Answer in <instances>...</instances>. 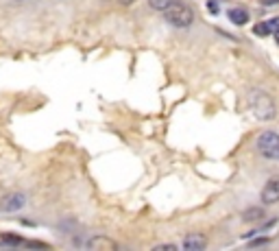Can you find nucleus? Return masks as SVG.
<instances>
[{
	"label": "nucleus",
	"instance_id": "nucleus-1",
	"mask_svg": "<svg viewBox=\"0 0 279 251\" xmlns=\"http://www.w3.org/2000/svg\"><path fill=\"white\" fill-rule=\"evenodd\" d=\"M249 107H251L253 116L262 122H269V120H275L277 118L275 100L271 98V94H266L264 90H260V88H253L251 92H249Z\"/></svg>",
	"mask_w": 279,
	"mask_h": 251
},
{
	"label": "nucleus",
	"instance_id": "nucleus-2",
	"mask_svg": "<svg viewBox=\"0 0 279 251\" xmlns=\"http://www.w3.org/2000/svg\"><path fill=\"white\" fill-rule=\"evenodd\" d=\"M162 14H164V20L175 28H188V26H192V22H194V11L190 9L188 4L175 2V0L170 2L168 9L162 11Z\"/></svg>",
	"mask_w": 279,
	"mask_h": 251
},
{
	"label": "nucleus",
	"instance_id": "nucleus-3",
	"mask_svg": "<svg viewBox=\"0 0 279 251\" xmlns=\"http://www.w3.org/2000/svg\"><path fill=\"white\" fill-rule=\"evenodd\" d=\"M255 148L262 155L264 160H271V162H279V134L273 129H266L258 136L255 140Z\"/></svg>",
	"mask_w": 279,
	"mask_h": 251
},
{
	"label": "nucleus",
	"instance_id": "nucleus-4",
	"mask_svg": "<svg viewBox=\"0 0 279 251\" xmlns=\"http://www.w3.org/2000/svg\"><path fill=\"white\" fill-rule=\"evenodd\" d=\"M24 203H26L24 192L13 190V192H7L0 196V212H17L24 208Z\"/></svg>",
	"mask_w": 279,
	"mask_h": 251
},
{
	"label": "nucleus",
	"instance_id": "nucleus-5",
	"mask_svg": "<svg viewBox=\"0 0 279 251\" xmlns=\"http://www.w3.org/2000/svg\"><path fill=\"white\" fill-rule=\"evenodd\" d=\"M260 199H262L264 206H275V203H279V175L271 177L264 184L262 192H260Z\"/></svg>",
	"mask_w": 279,
	"mask_h": 251
},
{
	"label": "nucleus",
	"instance_id": "nucleus-6",
	"mask_svg": "<svg viewBox=\"0 0 279 251\" xmlns=\"http://www.w3.org/2000/svg\"><path fill=\"white\" fill-rule=\"evenodd\" d=\"M87 247L92 251H118V242L111 240V238L105 234H98V236H92L90 240H87Z\"/></svg>",
	"mask_w": 279,
	"mask_h": 251
},
{
	"label": "nucleus",
	"instance_id": "nucleus-7",
	"mask_svg": "<svg viewBox=\"0 0 279 251\" xmlns=\"http://www.w3.org/2000/svg\"><path fill=\"white\" fill-rule=\"evenodd\" d=\"M207 247V238L203 234H188L183 238V249L186 251H203Z\"/></svg>",
	"mask_w": 279,
	"mask_h": 251
},
{
	"label": "nucleus",
	"instance_id": "nucleus-8",
	"mask_svg": "<svg viewBox=\"0 0 279 251\" xmlns=\"http://www.w3.org/2000/svg\"><path fill=\"white\" fill-rule=\"evenodd\" d=\"M229 20H231V24H236V26H245L249 24V11L247 9H242V7H234V9H229Z\"/></svg>",
	"mask_w": 279,
	"mask_h": 251
},
{
	"label": "nucleus",
	"instance_id": "nucleus-9",
	"mask_svg": "<svg viewBox=\"0 0 279 251\" xmlns=\"http://www.w3.org/2000/svg\"><path fill=\"white\" fill-rule=\"evenodd\" d=\"M262 216H264L262 208H251V210H247L245 214H242V218H245V220H260Z\"/></svg>",
	"mask_w": 279,
	"mask_h": 251
},
{
	"label": "nucleus",
	"instance_id": "nucleus-10",
	"mask_svg": "<svg viewBox=\"0 0 279 251\" xmlns=\"http://www.w3.org/2000/svg\"><path fill=\"white\" fill-rule=\"evenodd\" d=\"M170 2H173V0H148V7L155 9V11H164L170 7Z\"/></svg>",
	"mask_w": 279,
	"mask_h": 251
},
{
	"label": "nucleus",
	"instance_id": "nucleus-11",
	"mask_svg": "<svg viewBox=\"0 0 279 251\" xmlns=\"http://www.w3.org/2000/svg\"><path fill=\"white\" fill-rule=\"evenodd\" d=\"M266 26H269L271 35L279 33V18H271V20H266Z\"/></svg>",
	"mask_w": 279,
	"mask_h": 251
},
{
	"label": "nucleus",
	"instance_id": "nucleus-12",
	"mask_svg": "<svg viewBox=\"0 0 279 251\" xmlns=\"http://www.w3.org/2000/svg\"><path fill=\"white\" fill-rule=\"evenodd\" d=\"M253 33H255V35H262V38H264V35H271L269 26H266V22H260V24L253 28Z\"/></svg>",
	"mask_w": 279,
	"mask_h": 251
},
{
	"label": "nucleus",
	"instance_id": "nucleus-13",
	"mask_svg": "<svg viewBox=\"0 0 279 251\" xmlns=\"http://www.w3.org/2000/svg\"><path fill=\"white\" fill-rule=\"evenodd\" d=\"M155 251H177V244H155V247H153Z\"/></svg>",
	"mask_w": 279,
	"mask_h": 251
},
{
	"label": "nucleus",
	"instance_id": "nucleus-14",
	"mask_svg": "<svg viewBox=\"0 0 279 251\" xmlns=\"http://www.w3.org/2000/svg\"><path fill=\"white\" fill-rule=\"evenodd\" d=\"M4 242H11V244H20L22 242V238L20 236H9V234H4Z\"/></svg>",
	"mask_w": 279,
	"mask_h": 251
},
{
	"label": "nucleus",
	"instance_id": "nucleus-15",
	"mask_svg": "<svg viewBox=\"0 0 279 251\" xmlns=\"http://www.w3.org/2000/svg\"><path fill=\"white\" fill-rule=\"evenodd\" d=\"M207 9H210L212 14H218V11H221V9H218V2H214V0H210V2H207Z\"/></svg>",
	"mask_w": 279,
	"mask_h": 251
},
{
	"label": "nucleus",
	"instance_id": "nucleus-16",
	"mask_svg": "<svg viewBox=\"0 0 279 251\" xmlns=\"http://www.w3.org/2000/svg\"><path fill=\"white\" fill-rule=\"evenodd\" d=\"M269 242V238H260V240H253L251 242V247H260V244H266Z\"/></svg>",
	"mask_w": 279,
	"mask_h": 251
},
{
	"label": "nucleus",
	"instance_id": "nucleus-17",
	"mask_svg": "<svg viewBox=\"0 0 279 251\" xmlns=\"http://www.w3.org/2000/svg\"><path fill=\"white\" fill-rule=\"evenodd\" d=\"M120 4H133V2H138V0H118Z\"/></svg>",
	"mask_w": 279,
	"mask_h": 251
},
{
	"label": "nucleus",
	"instance_id": "nucleus-18",
	"mask_svg": "<svg viewBox=\"0 0 279 251\" xmlns=\"http://www.w3.org/2000/svg\"><path fill=\"white\" fill-rule=\"evenodd\" d=\"M264 4H275V2H279V0H262Z\"/></svg>",
	"mask_w": 279,
	"mask_h": 251
},
{
	"label": "nucleus",
	"instance_id": "nucleus-19",
	"mask_svg": "<svg viewBox=\"0 0 279 251\" xmlns=\"http://www.w3.org/2000/svg\"><path fill=\"white\" fill-rule=\"evenodd\" d=\"M275 40H277V44H279V33H275Z\"/></svg>",
	"mask_w": 279,
	"mask_h": 251
}]
</instances>
